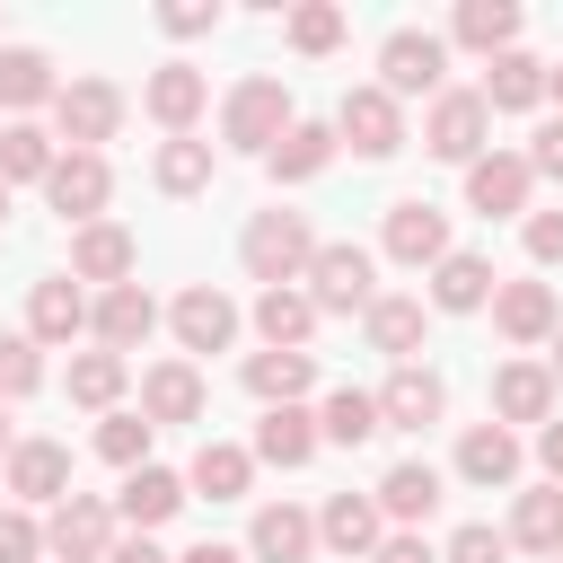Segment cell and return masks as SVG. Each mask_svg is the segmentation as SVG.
Instances as JSON below:
<instances>
[{"instance_id": "16", "label": "cell", "mask_w": 563, "mask_h": 563, "mask_svg": "<svg viewBox=\"0 0 563 563\" xmlns=\"http://www.w3.org/2000/svg\"><path fill=\"white\" fill-rule=\"evenodd\" d=\"M493 413H501V431L510 422H554V369L545 361H501L493 369Z\"/></svg>"}, {"instance_id": "19", "label": "cell", "mask_w": 563, "mask_h": 563, "mask_svg": "<svg viewBox=\"0 0 563 563\" xmlns=\"http://www.w3.org/2000/svg\"><path fill=\"white\" fill-rule=\"evenodd\" d=\"M9 493L18 501H70V449L62 440H18L9 449Z\"/></svg>"}, {"instance_id": "1", "label": "cell", "mask_w": 563, "mask_h": 563, "mask_svg": "<svg viewBox=\"0 0 563 563\" xmlns=\"http://www.w3.org/2000/svg\"><path fill=\"white\" fill-rule=\"evenodd\" d=\"M238 255H246V273H255L264 290L308 282V264H317V229H308L299 211H255L246 238H238Z\"/></svg>"}, {"instance_id": "51", "label": "cell", "mask_w": 563, "mask_h": 563, "mask_svg": "<svg viewBox=\"0 0 563 563\" xmlns=\"http://www.w3.org/2000/svg\"><path fill=\"white\" fill-rule=\"evenodd\" d=\"M537 457H545V475L563 484V422H545V431H537Z\"/></svg>"}, {"instance_id": "48", "label": "cell", "mask_w": 563, "mask_h": 563, "mask_svg": "<svg viewBox=\"0 0 563 563\" xmlns=\"http://www.w3.org/2000/svg\"><path fill=\"white\" fill-rule=\"evenodd\" d=\"M528 255L537 264H563V211H528Z\"/></svg>"}, {"instance_id": "26", "label": "cell", "mask_w": 563, "mask_h": 563, "mask_svg": "<svg viewBox=\"0 0 563 563\" xmlns=\"http://www.w3.org/2000/svg\"><path fill=\"white\" fill-rule=\"evenodd\" d=\"M378 501L369 493H334L325 510H317V545H334V554H378Z\"/></svg>"}, {"instance_id": "50", "label": "cell", "mask_w": 563, "mask_h": 563, "mask_svg": "<svg viewBox=\"0 0 563 563\" xmlns=\"http://www.w3.org/2000/svg\"><path fill=\"white\" fill-rule=\"evenodd\" d=\"M369 563H440V554H431V545L405 528V537H378V554H369Z\"/></svg>"}, {"instance_id": "33", "label": "cell", "mask_w": 563, "mask_h": 563, "mask_svg": "<svg viewBox=\"0 0 563 563\" xmlns=\"http://www.w3.org/2000/svg\"><path fill=\"white\" fill-rule=\"evenodd\" d=\"M255 554H264V563H308V554H317V519L290 510V501H264V510H255Z\"/></svg>"}, {"instance_id": "55", "label": "cell", "mask_w": 563, "mask_h": 563, "mask_svg": "<svg viewBox=\"0 0 563 563\" xmlns=\"http://www.w3.org/2000/svg\"><path fill=\"white\" fill-rule=\"evenodd\" d=\"M545 97H554V106H563V62H554V70H545Z\"/></svg>"}, {"instance_id": "31", "label": "cell", "mask_w": 563, "mask_h": 563, "mask_svg": "<svg viewBox=\"0 0 563 563\" xmlns=\"http://www.w3.org/2000/svg\"><path fill=\"white\" fill-rule=\"evenodd\" d=\"M475 97H484V106H501V114H519V106H537V97H545V62L510 44V53H493V70H484V88H475Z\"/></svg>"}, {"instance_id": "27", "label": "cell", "mask_w": 563, "mask_h": 563, "mask_svg": "<svg viewBox=\"0 0 563 563\" xmlns=\"http://www.w3.org/2000/svg\"><path fill=\"white\" fill-rule=\"evenodd\" d=\"M255 325H264V352H308V334H317V299L282 282V290L255 299Z\"/></svg>"}, {"instance_id": "37", "label": "cell", "mask_w": 563, "mask_h": 563, "mask_svg": "<svg viewBox=\"0 0 563 563\" xmlns=\"http://www.w3.org/2000/svg\"><path fill=\"white\" fill-rule=\"evenodd\" d=\"M317 440H334V449H361V440H378V396H361V387H334V396H325V413H317Z\"/></svg>"}, {"instance_id": "12", "label": "cell", "mask_w": 563, "mask_h": 563, "mask_svg": "<svg viewBox=\"0 0 563 563\" xmlns=\"http://www.w3.org/2000/svg\"><path fill=\"white\" fill-rule=\"evenodd\" d=\"M528 158L519 150H484L475 167H466V202L484 211V220H510V211H528Z\"/></svg>"}, {"instance_id": "52", "label": "cell", "mask_w": 563, "mask_h": 563, "mask_svg": "<svg viewBox=\"0 0 563 563\" xmlns=\"http://www.w3.org/2000/svg\"><path fill=\"white\" fill-rule=\"evenodd\" d=\"M106 563H167L150 537H123V545H106Z\"/></svg>"}, {"instance_id": "36", "label": "cell", "mask_w": 563, "mask_h": 563, "mask_svg": "<svg viewBox=\"0 0 563 563\" xmlns=\"http://www.w3.org/2000/svg\"><path fill=\"white\" fill-rule=\"evenodd\" d=\"M457 44L484 53V62L510 53V44H519V9H510V0H466V9H457Z\"/></svg>"}, {"instance_id": "25", "label": "cell", "mask_w": 563, "mask_h": 563, "mask_svg": "<svg viewBox=\"0 0 563 563\" xmlns=\"http://www.w3.org/2000/svg\"><path fill=\"white\" fill-rule=\"evenodd\" d=\"M369 501H378V519H405V528H413V519H431V510H440V466L405 457V466H387V475H378V493H369Z\"/></svg>"}, {"instance_id": "53", "label": "cell", "mask_w": 563, "mask_h": 563, "mask_svg": "<svg viewBox=\"0 0 563 563\" xmlns=\"http://www.w3.org/2000/svg\"><path fill=\"white\" fill-rule=\"evenodd\" d=\"M176 563H246L238 545H194V554H176Z\"/></svg>"}, {"instance_id": "43", "label": "cell", "mask_w": 563, "mask_h": 563, "mask_svg": "<svg viewBox=\"0 0 563 563\" xmlns=\"http://www.w3.org/2000/svg\"><path fill=\"white\" fill-rule=\"evenodd\" d=\"M35 387H44L35 343H26V334H0V405H18V396H35Z\"/></svg>"}, {"instance_id": "40", "label": "cell", "mask_w": 563, "mask_h": 563, "mask_svg": "<svg viewBox=\"0 0 563 563\" xmlns=\"http://www.w3.org/2000/svg\"><path fill=\"white\" fill-rule=\"evenodd\" d=\"M501 537L528 545V554H554V545H563V493H519V510H510Z\"/></svg>"}, {"instance_id": "42", "label": "cell", "mask_w": 563, "mask_h": 563, "mask_svg": "<svg viewBox=\"0 0 563 563\" xmlns=\"http://www.w3.org/2000/svg\"><path fill=\"white\" fill-rule=\"evenodd\" d=\"M97 457L123 466V475L150 466V413H106V422H97Z\"/></svg>"}, {"instance_id": "3", "label": "cell", "mask_w": 563, "mask_h": 563, "mask_svg": "<svg viewBox=\"0 0 563 563\" xmlns=\"http://www.w3.org/2000/svg\"><path fill=\"white\" fill-rule=\"evenodd\" d=\"M484 132H493V106L475 88H440L431 97V123H422V150L449 158V167H475L484 158Z\"/></svg>"}, {"instance_id": "2", "label": "cell", "mask_w": 563, "mask_h": 563, "mask_svg": "<svg viewBox=\"0 0 563 563\" xmlns=\"http://www.w3.org/2000/svg\"><path fill=\"white\" fill-rule=\"evenodd\" d=\"M290 123H299V114H290V88H282L273 70L238 79V88H229V106H220V141H229V150H273Z\"/></svg>"}, {"instance_id": "5", "label": "cell", "mask_w": 563, "mask_h": 563, "mask_svg": "<svg viewBox=\"0 0 563 563\" xmlns=\"http://www.w3.org/2000/svg\"><path fill=\"white\" fill-rule=\"evenodd\" d=\"M308 299H317V317L334 308V317H369V299H378V264H369V246H317V264H308Z\"/></svg>"}, {"instance_id": "34", "label": "cell", "mask_w": 563, "mask_h": 563, "mask_svg": "<svg viewBox=\"0 0 563 563\" xmlns=\"http://www.w3.org/2000/svg\"><path fill=\"white\" fill-rule=\"evenodd\" d=\"M264 158H273V176H282V185H308V176H325V158H334V123H290V132L264 150Z\"/></svg>"}, {"instance_id": "28", "label": "cell", "mask_w": 563, "mask_h": 563, "mask_svg": "<svg viewBox=\"0 0 563 563\" xmlns=\"http://www.w3.org/2000/svg\"><path fill=\"white\" fill-rule=\"evenodd\" d=\"M255 457H264V466H308V457H317V413H299V405H264V422H255Z\"/></svg>"}, {"instance_id": "49", "label": "cell", "mask_w": 563, "mask_h": 563, "mask_svg": "<svg viewBox=\"0 0 563 563\" xmlns=\"http://www.w3.org/2000/svg\"><path fill=\"white\" fill-rule=\"evenodd\" d=\"M519 158H528V176H563V123H545V132H537Z\"/></svg>"}, {"instance_id": "47", "label": "cell", "mask_w": 563, "mask_h": 563, "mask_svg": "<svg viewBox=\"0 0 563 563\" xmlns=\"http://www.w3.org/2000/svg\"><path fill=\"white\" fill-rule=\"evenodd\" d=\"M158 26H167V35H211V26H220V9H211V0H167V9H158Z\"/></svg>"}, {"instance_id": "44", "label": "cell", "mask_w": 563, "mask_h": 563, "mask_svg": "<svg viewBox=\"0 0 563 563\" xmlns=\"http://www.w3.org/2000/svg\"><path fill=\"white\" fill-rule=\"evenodd\" d=\"M290 44H299V53H334V44H343V9H334V0L290 9Z\"/></svg>"}, {"instance_id": "46", "label": "cell", "mask_w": 563, "mask_h": 563, "mask_svg": "<svg viewBox=\"0 0 563 563\" xmlns=\"http://www.w3.org/2000/svg\"><path fill=\"white\" fill-rule=\"evenodd\" d=\"M44 554V528L26 510H0V563H35Z\"/></svg>"}, {"instance_id": "23", "label": "cell", "mask_w": 563, "mask_h": 563, "mask_svg": "<svg viewBox=\"0 0 563 563\" xmlns=\"http://www.w3.org/2000/svg\"><path fill=\"white\" fill-rule=\"evenodd\" d=\"M431 308H449V317L493 308V264H484V255H466V246H449V255L431 264Z\"/></svg>"}, {"instance_id": "30", "label": "cell", "mask_w": 563, "mask_h": 563, "mask_svg": "<svg viewBox=\"0 0 563 563\" xmlns=\"http://www.w3.org/2000/svg\"><path fill=\"white\" fill-rule=\"evenodd\" d=\"M62 97V79H53V53H35V44H0V106H53Z\"/></svg>"}, {"instance_id": "32", "label": "cell", "mask_w": 563, "mask_h": 563, "mask_svg": "<svg viewBox=\"0 0 563 563\" xmlns=\"http://www.w3.org/2000/svg\"><path fill=\"white\" fill-rule=\"evenodd\" d=\"M457 475H466V484H484V493H493V484H510V475H519V440H510L501 422H475V431L457 440Z\"/></svg>"}, {"instance_id": "6", "label": "cell", "mask_w": 563, "mask_h": 563, "mask_svg": "<svg viewBox=\"0 0 563 563\" xmlns=\"http://www.w3.org/2000/svg\"><path fill=\"white\" fill-rule=\"evenodd\" d=\"M334 141H352L361 158H396V150H405V106H396L387 88H343Z\"/></svg>"}, {"instance_id": "17", "label": "cell", "mask_w": 563, "mask_h": 563, "mask_svg": "<svg viewBox=\"0 0 563 563\" xmlns=\"http://www.w3.org/2000/svg\"><path fill=\"white\" fill-rule=\"evenodd\" d=\"M141 106H150L167 132H194V114L211 106V79H202L194 62H158V70H150V88H141Z\"/></svg>"}, {"instance_id": "38", "label": "cell", "mask_w": 563, "mask_h": 563, "mask_svg": "<svg viewBox=\"0 0 563 563\" xmlns=\"http://www.w3.org/2000/svg\"><path fill=\"white\" fill-rule=\"evenodd\" d=\"M53 158H62V150H53L35 123H0V185H44Z\"/></svg>"}, {"instance_id": "11", "label": "cell", "mask_w": 563, "mask_h": 563, "mask_svg": "<svg viewBox=\"0 0 563 563\" xmlns=\"http://www.w3.org/2000/svg\"><path fill=\"white\" fill-rule=\"evenodd\" d=\"M440 405H449L440 369L405 361V369H396V378L378 387V431H431V422H440Z\"/></svg>"}, {"instance_id": "35", "label": "cell", "mask_w": 563, "mask_h": 563, "mask_svg": "<svg viewBox=\"0 0 563 563\" xmlns=\"http://www.w3.org/2000/svg\"><path fill=\"white\" fill-rule=\"evenodd\" d=\"M246 387H255L264 405H299V396L317 387V361H308V352H255V361H246Z\"/></svg>"}, {"instance_id": "22", "label": "cell", "mask_w": 563, "mask_h": 563, "mask_svg": "<svg viewBox=\"0 0 563 563\" xmlns=\"http://www.w3.org/2000/svg\"><path fill=\"white\" fill-rule=\"evenodd\" d=\"M176 510H185V475H167V466H132L114 493V519H132V528H167Z\"/></svg>"}, {"instance_id": "45", "label": "cell", "mask_w": 563, "mask_h": 563, "mask_svg": "<svg viewBox=\"0 0 563 563\" xmlns=\"http://www.w3.org/2000/svg\"><path fill=\"white\" fill-rule=\"evenodd\" d=\"M440 563H510V537L501 528H484V519H466L457 537H449V554Z\"/></svg>"}, {"instance_id": "58", "label": "cell", "mask_w": 563, "mask_h": 563, "mask_svg": "<svg viewBox=\"0 0 563 563\" xmlns=\"http://www.w3.org/2000/svg\"><path fill=\"white\" fill-rule=\"evenodd\" d=\"M554 563H563V545H554Z\"/></svg>"}, {"instance_id": "7", "label": "cell", "mask_w": 563, "mask_h": 563, "mask_svg": "<svg viewBox=\"0 0 563 563\" xmlns=\"http://www.w3.org/2000/svg\"><path fill=\"white\" fill-rule=\"evenodd\" d=\"M106 545H114V510H106L97 493L53 501V519H44V554H62V563H106Z\"/></svg>"}, {"instance_id": "14", "label": "cell", "mask_w": 563, "mask_h": 563, "mask_svg": "<svg viewBox=\"0 0 563 563\" xmlns=\"http://www.w3.org/2000/svg\"><path fill=\"white\" fill-rule=\"evenodd\" d=\"M387 255L413 264V273L440 264V255H449V211H440V202H387Z\"/></svg>"}, {"instance_id": "15", "label": "cell", "mask_w": 563, "mask_h": 563, "mask_svg": "<svg viewBox=\"0 0 563 563\" xmlns=\"http://www.w3.org/2000/svg\"><path fill=\"white\" fill-rule=\"evenodd\" d=\"M132 264H141V246H132V229H114V220H88L79 238H70V282H132Z\"/></svg>"}, {"instance_id": "29", "label": "cell", "mask_w": 563, "mask_h": 563, "mask_svg": "<svg viewBox=\"0 0 563 563\" xmlns=\"http://www.w3.org/2000/svg\"><path fill=\"white\" fill-rule=\"evenodd\" d=\"M246 484H255V449H238V440H202V449H194V475H185V493L238 501Z\"/></svg>"}, {"instance_id": "41", "label": "cell", "mask_w": 563, "mask_h": 563, "mask_svg": "<svg viewBox=\"0 0 563 563\" xmlns=\"http://www.w3.org/2000/svg\"><path fill=\"white\" fill-rule=\"evenodd\" d=\"M123 378H132L123 352H79V361H70V405H114Z\"/></svg>"}, {"instance_id": "10", "label": "cell", "mask_w": 563, "mask_h": 563, "mask_svg": "<svg viewBox=\"0 0 563 563\" xmlns=\"http://www.w3.org/2000/svg\"><path fill=\"white\" fill-rule=\"evenodd\" d=\"M167 325H176V343H185V352H229V334H238V299H229V290H211V282H194V290H176Z\"/></svg>"}, {"instance_id": "56", "label": "cell", "mask_w": 563, "mask_h": 563, "mask_svg": "<svg viewBox=\"0 0 563 563\" xmlns=\"http://www.w3.org/2000/svg\"><path fill=\"white\" fill-rule=\"evenodd\" d=\"M554 369H563V325H554Z\"/></svg>"}, {"instance_id": "21", "label": "cell", "mask_w": 563, "mask_h": 563, "mask_svg": "<svg viewBox=\"0 0 563 563\" xmlns=\"http://www.w3.org/2000/svg\"><path fill=\"white\" fill-rule=\"evenodd\" d=\"M141 413H150V431L158 422H202V369L194 361H158L141 378Z\"/></svg>"}, {"instance_id": "4", "label": "cell", "mask_w": 563, "mask_h": 563, "mask_svg": "<svg viewBox=\"0 0 563 563\" xmlns=\"http://www.w3.org/2000/svg\"><path fill=\"white\" fill-rule=\"evenodd\" d=\"M440 70H449V44L431 26H396L378 44V88L387 97H440Z\"/></svg>"}, {"instance_id": "39", "label": "cell", "mask_w": 563, "mask_h": 563, "mask_svg": "<svg viewBox=\"0 0 563 563\" xmlns=\"http://www.w3.org/2000/svg\"><path fill=\"white\" fill-rule=\"evenodd\" d=\"M158 194H202L211 185V141H194V132H176V141H158Z\"/></svg>"}, {"instance_id": "57", "label": "cell", "mask_w": 563, "mask_h": 563, "mask_svg": "<svg viewBox=\"0 0 563 563\" xmlns=\"http://www.w3.org/2000/svg\"><path fill=\"white\" fill-rule=\"evenodd\" d=\"M0 220H9V185H0Z\"/></svg>"}, {"instance_id": "18", "label": "cell", "mask_w": 563, "mask_h": 563, "mask_svg": "<svg viewBox=\"0 0 563 563\" xmlns=\"http://www.w3.org/2000/svg\"><path fill=\"white\" fill-rule=\"evenodd\" d=\"M493 325H501L510 343H545V334L563 325V308H554L545 282H493Z\"/></svg>"}, {"instance_id": "54", "label": "cell", "mask_w": 563, "mask_h": 563, "mask_svg": "<svg viewBox=\"0 0 563 563\" xmlns=\"http://www.w3.org/2000/svg\"><path fill=\"white\" fill-rule=\"evenodd\" d=\"M9 449H18V431H9V405H0V466H9Z\"/></svg>"}, {"instance_id": "20", "label": "cell", "mask_w": 563, "mask_h": 563, "mask_svg": "<svg viewBox=\"0 0 563 563\" xmlns=\"http://www.w3.org/2000/svg\"><path fill=\"white\" fill-rule=\"evenodd\" d=\"M79 325H88V299H79L70 273H53V282L26 290V343H70Z\"/></svg>"}, {"instance_id": "9", "label": "cell", "mask_w": 563, "mask_h": 563, "mask_svg": "<svg viewBox=\"0 0 563 563\" xmlns=\"http://www.w3.org/2000/svg\"><path fill=\"white\" fill-rule=\"evenodd\" d=\"M44 194H53V211L62 220H97L106 211V194H114V167H106V150H62L53 158V176H44Z\"/></svg>"}, {"instance_id": "24", "label": "cell", "mask_w": 563, "mask_h": 563, "mask_svg": "<svg viewBox=\"0 0 563 563\" xmlns=\"http://www.w3.org/2000/svg\"><path fill=\"white\" fill-rule=\"evenodd\" d=\"M422 334H431V308H422V299H405V290H396V299H369V352H387V361L405 369V361L422 352Z\"/></svg>"}, {"instance_id": "13", "label": "cell", "mask_w": 563, "mask_h": 563, "mask_svg": "<svg viewBox=\"0 0 563 563\" xmlns=\"http://www.w3.org/2000/svg\"><path fill=\"white\" fill-rule=\"evenodd\" d=\"M88 325H97V352H141L150 325H158V299H150L141 282H114V290L88 308Z\"/></svg>"}, {"instance_id": "8", "label": "cell", "mask_w": 563, "mask_h": 563, "mask_svg": "<svg viewBox=\"0 0 563 563\" xmlns=\"http://www.w3.org/2000/svg\"><path fill=\"white\" fill-rule=\"evenodd\" d=\"M53 123H62L70 150H97V141H114V123H123V88H114V79H70V88L53 97Z\"/></svg>"}]
</instances>
